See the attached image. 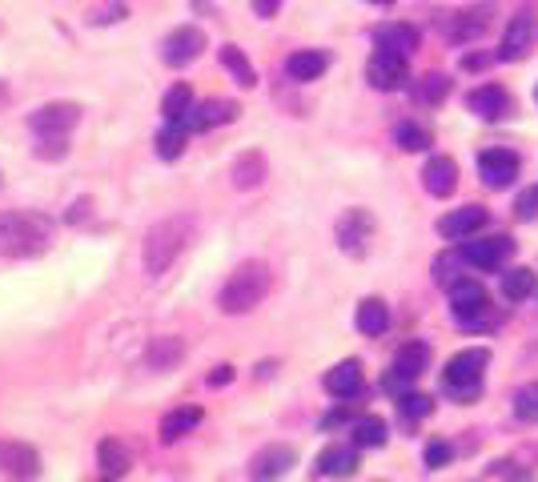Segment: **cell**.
<instances>
[{
	"label": "cell",
	"instance_id": "36",
	"mask_svg": "<svg viewBox=\"0 0 538 482\" xmlns=\"http://www.w3.org/2000/svg\"><path fill=\"white\" fill-rule=\"evenodd\" d=\"M430 410H434V398H430V394H418V390L398 394V414H402V422H422V418H430Z\"/></svg>",
	"mask_w": 538,
	"mask_h": 482
},
{
	"label": "cell",
	"instance_id": "33",
	"mask_svg": "<svg viewBox=\"0 0 538 482\" xmlns=\"http://www.w3.org/2000/svg\"><path fill=\"white\" fill-rule=\"evenodd\" d=\"M414 97H418L422 105L446 101V97H450V77H446V73H426V77L414 85Z\"/></svg>",
	"mask_w": 538,
	"mask_h": 482
},
{
	"label": "cell",
	"instance_id": "8",
	"mask_svg": "<svg viewBox=\"0 0 538 482\" xmlns=\"http://www.w3.org/2000/svg\"><path fill=\"white\" fill-rule=\"evenodd\" d=\"M426 370H430V346H426V342H406V346H398V354H394V362H390L386 390L406 394V386H410L414 378H422Z\"/></svg>",
	"mask_w": 538,
	"mask_h": 482
},
{
	"label": "cell",
	"instance_id": "9",
	"mask_svg": "<svg viewBox=\"0 0 538 482\" xmlns=\"http://www.w3.org/2000/svg\"><path fill=\"white\" fill-rule=\"evenodd\" d=\"M294 466H298V450H294V446L269 442V446H261V450L249 458V478H253V482H278V478H286Z\"/></svg>",
	"mask_w": 538,
	"mask_h": 482
},
{
	"label": "cell",
	"instance_id": "40",
	"mask_svg": "<svg viewBox=\"0 0 538 482\" xmlns=\"http://www.w3.org/2000/svg\"><path fill=\"white\" fill-rule=\"evenodd\" d=\"M514 217L518 221H534L538 217V185H530V189H522L514 197Z\"/></svg>",
	"mask_w": 538,
	"mask_h": 482
},
{
	"label": "cell",
	"instance_id": "10",
	"mask_svg": "<svg viewBox=\"0 0 538 482\" xmlns=\"http://www.w3.org/2000/svg\"><path fill=\"white\" fill-rule=\"evenodd\" d=\"M41 474V454L29 442L0 438V478L9 482H33Z\"/></svg>",
	"mask_w": 538,
	"mask_h": 482
},
{
	"label": "cell",
	"instance_id": "26",
	"mask_svg": "<svg viewBox=\"0 0 538 482\" xmlns=\"http://www.w3.org/2000/svg\"><path fill=\"white\" fill-rule=\"evenodd\" d=\"M350 434H354V446H358V450H378V446H386V438H390L386 418H378V414H362V418H354Z\"/></svg>",
	"mask_w": 538,
	"mask_h": 482
},
{
	"label": "cell",
	"instance_id": "34",
	"mask_svg": "<svg viewBox=\"0 0 538 482\" xmlns=\"http://www.w3.org/2000/svg\"><path fill=\"white\" fill-rule=\"evenodd\" d=\"M189 109H193V93H189V85H173V89L161 97V113H165V121H185Z\"/></svg>",
	"mask_w": 538,
	"mask_h": 482
},
{
	"label": "cell",
	"instance_id": "21",
	"mask_svg": "<svg viewBox=\"0 0 538 482\" xmlns=\"http://www.w3.org/2000/svg\"><path fill=\"white\" fill-rule=\"evenodd\" d=\"M314 470L322 474V478H346V474H354L358 470V446L350 442H334V446H326L322 454H318V462H314Z\"/></svg>",
	"mask_w": 538,
	"mask_h": 482
},
{
	"label": "cell",
	"instance_id": "6",
	"mask_svg": "<svg viewBox=\"0 0 538 482\" xmlns=\"http://www.w3.org/2000/svg\"><path fill=\"white\" fill-rule=\"evenodd\" d=\"M77 121H81V105H73V101H49V105H41L29 117V129L41 141H69V133L77 129Z\"/></svg>",
	"mask_w": 538,
	"mask_h": 482
},
{
	"label": "cell",
	"instance_id": "18",
	"mask_svg": "<svg viewBox=\"0 0 538 482\" xmlns=\"http://www.w3.org/2000/svg\"><path fill=\"white\" fill-rule=\"evenodd\" d=\"M374 45H378L382 53H398V57H406V61H410V53L418 49V29H414V25H406V21L378 25V29H374Z\"/></svg>",
	"mask_w": 538,
	"mask_h": 482
},
{
	"label": "cell",
	"instance_id": "15",
	"mask_svg": "<svg viewBox=\"0 0 538 482\" xmlns=\"http://www.w3.org/2000/svg\"><path fill=\"white\" fill-rule=\"evenodd\" d=\"M201 49H205V33L201 29H193V25H181V29H173L169 37H165V65H173V69H185V65H193L197 57H201Z\"/></svg>",
	"mask_w": 538,
	"mask_h": 482
},
{
	"label": "cell",
	"instance_id": "16",
	"mask_svg": "<svg viewBox=\"0 0 538 482\" xmlns=\"http://www.w3.org/2000/svg\"><path fill=\"white\" fill-rule=\"evenodd\" d=\"M486 221H490V213H486L482 205H462V209H450L446 217H438V233H442L446 241H466V237H474Z\"/></svg>",
	"mask_w": 538,
	"mask_h": 482
},
{
	"label": "cell",
	"instance_id": "3",
	"mask_svg": "<svg viewBox=\"0 0 538 482\" xmlns=\"http://www.w3.org/2000/svg\"><path fill=\"white\" fill-rule=\"evenodd\" d=\"M269 290H274V270H269L265 262H241V266L225 278V286H221V294H217V306H221V314H229V318L253 314V310L269 298Z\"/></svg>",
	"mask_w": 538,
	"mask_h": 482
},
{
	"label": "cell",
	"instance_id": "41",
	"mask_svg": "<svg viewBox=\"0 0 538 482\" xmlns=\"http://www.w3.org/2000/svg\"><path fill=\"white\" fill-rule=\"evenodd\" d=\"M450 454H454V450H450V442H442V438L426 442V466H434V470H438V466H446V462H450Z\"/></svg>",
	"mask_w": 538,
	"mask_h": 482
},
{
	"label": "cell",
	"instance_id": "17",
	"mask_svg": "<svg viewBox=\"0 0 538 482\" xmlns=\"http://www.w3.org/2000/svg\"><path fill=\"white\" fill-rule=\"evenodd\" d=\"M466 109L478 113L482 121H502V117H510V93L502 85H478V89H470Z\"/></svg>",
	"mask_w": 538,
	"mask_h": 482
},
{
	"label": "cell",
	"instance_id": "7",
	"mask_svg": "<svg viewBox=\"0 0 538 482\" xmlns=\"http://www.w3.org/2000/svg\"><path fill=\"white\" fill-rule=\"evenodd\" d=\"M450 314L462 322V326H482L486 314H490V294L482 282L474 278H462L450 286Z\"/></svg>",
	"mask_w": 538,
	"mask_h": 482
},
{
	"label": "cell",
	"instance_id": "44",
	"mask_svg": "<svg viewBox=\"0 0 538 482\" xmlns=\"http://www.w3.org/2000/svg\"><path fill=\"white\" fill-rule=\"evenodd\" d=\"M85 217H89V201H73V205H69V221L77 225V221H85Z\"/></svg>",
	"mask_w": 538,
	"mask_h": 482
},
{
	"label": "cell",
	"instance_id": "29",
	"mask_svg": "<svg viewBox=\"0 0 538 482\" xmlns=\"http://www.w3.org/2000/svg\"><path fill=\"white\" fill-rule=\"evenodd\" d=\"M462 278H470V262L462 258V250H450V254H442L438 262H434V282L438 286H454V282H462Z\"/></svg>",
	"mask_w": 538,
	"mask_h": 482
},
{
	"label": "cell",
	"instance_id": "2",
	"mask_svg": "<svg viewBox=\"0 0 538 482\" xmlns=\"http://www.w3.org/2000/svg\"><path fill=\"white\" fill-rule=\"evenodd\" d=\"M193 233H197V221L193 217H185V213H173V217H165V221H157L149 233H145V241H141V258H145V270L153 274V278H161L185 250H189V241H193Z\"/></svg>",
	"mask_w": 538,
	"mask_h": 482
},
{
	"label": "cell",
	"instance_id": "30",
	"mask_svg": "<svg viewBox=\"0 0 538 482\" xmlns=\"http://www.w3.org/2000/svg\"><path fill=\"white\" fill-rule=\"evenodd\" d=\"M221 65L237 77V85H241V89H253V85H257V73H253L249 57H245L237 45H221Z\"/></svg>",
	"mask_w": 538,
	"mask_h": 482
},
{
	"label": "cell",
	"instance_id": "42",
	"mask_svg": "<svg viewBox=\"0 0 538 482\" xmlns=\"http://www.w3.org/2000/svg\"><path fill=\"white\" fill-rule=\"evenodd\" d=\"M278 9H282V0H253V13H257L261 21H269V17H278Z\"/></svg>",
	"mask_w": 538,
	"mask_h": 482
},
{
	"label": "cell",
	"instance_id": "35",
	"mask_svg": "<svg viewBox=\"0 0 538 482\" xmlns=\"http://www.w3.org/2000/svg\"><path fill=\"white\" fill-rule=\"evenodd\" d=\"M534 294V270H506L502 274V298L506 302H522Z\"/></svg>",
	"mask_w": 538,
	"mask_h": 482
},
{
	"label": "cell",
	"instance_id": "39",
	"mask_svg": "<svg viewBox=\"0 0 538 482\" xmlns=\"http://www.w3.org/2000/svg\"><path fill=\"white\" fill-rule=\"evenodd\" d=\"M482 29H486V9L454 17V41H474V37H482Z\"/></svg>",
	"mask_w": 538,
	"mask_h": 482
},
{
	"label": "cell",
	"instance_id": "13",
	"mask_svg": "<svg viewBox=\"0 0 538 482\" xmlns=\"http://www.w3.org/2000/svg\"><path fill=\"white\" fill-rule=\"evenodd\" d=\"M518 169H522V161H518L514 149H486V153L478 157V177H482L486 189H506V185H514V181H518Z\"/></svg>",
	"mask_w": 538,
	"mask_h": 482
},
{
	"label": "cell",
	"instance_id": "4",
	"mask_svg": "<svg viewBox=\"0 0 538 482\" xmlns=\"http://www.w3.org/2000/svg\"><path fill=\"white\" fill-rule=\"evenodd\" d=\"M486 366H490V350H486V346H470V350H458V354L446 362V370H442L446 394H450V398H466V402H470V398H478Z\"/></svg>",
	"mask_w": 538,
	"mask_h": 482
},
{
	"label": "cell",
	"instance_id": "28",
	"mask_svg": "<svg viewBox=\"0 0 538 482\" xmlns=\"http://www.w3.org/2000/svg\"><path fill=\"white\" fill-rule=\"evenodd\" d=\"M261 177H265V157L261 153H241L233 161V185L237 189H257Z\"/></svg>",
	"mask_w": 538,
	"mask_h": 482
},
{
	"label": "cell",
	"instance_id": "43",
	"mask_svg": "<svg viewBox=\"0 0 538 482\" xmlns=\"http://www.w3.org/2000/svg\"><path fill=\"white\" fill-rule=\"evenodd\" d=\"M486 65H490V57H482V53H466V57H462V69H466V73H470V69L478 73V69H486Z\"/></svg>",
	"mask_w": 538,
	"mask_h": 482
},
{
	"label": "cell",
	"instance_id": "46",
	"mask_svg": "<svg viewBox=\"0 0 538 482\" xmlns=\"http://www.w3.org/2000/svg\"><path fill=\"white\" fill-rule=\"evenodd\" d=\"M370 5H394V0H370Z\"/></svg>",
	"mask_w": 538,
	"mask_h": 482
},
{
	"label": "cell",
	"instance_id": "27",
	"mask_svg": "<svg viewBox=\"0 0 538 482\" xmlns=\"http://www.w3.org/2000/svg\"><path fill=\"white\" fill-rule=\"evenodd\" d=\"M97 466L105 470V478H121V474L133 466V454L125 450V442H117V438H105V442L97 446Z\"/></svg>",
	"mask_w": 538,
	"mask_h": 482
},
{
	"label": "cell",
	"instance_id": "14",
	"mask_svg": "<svg viewBox=\"0 0 538 482\" xmlns=\"http://www.w3.org/2000/svg\"><path fill=\"white\" fill-rule=\"evenodd\" d=\"M534 41H538V21H534L530 13H518V17H510V25L502 29V49H498V57H502V61H522V57L534 49Z\"/></svg>",
	"mask_w": 538,
	"mask_h": 482
},
{
	"label": "cell",
	"instance_id": "31",
	"mask_svg": "<svg viewBox=\"0 0 538 482\" xmlns=\"http://www.w3.org/2000/svg\"><path fill=\"white\" fill-rule=\"evenodd\" d=\"M394 141H398V149H406V153H422V149H430V145H434L430 129H426V125H418V121H402V125L394 129Z\"/></svg>",
	"mask_w": 538,
	"mask_h": 482
},
{
	"label": "cell",
	"instance_id": "22",
	"mask_svg": "<svg viewBox=\"0 0 538 482\" xmlns=\"http://www.w3.org/2000/svg\"><path fill=\"white\" fill-rule=\"evenodd\" d=\"M422 185L430 197H450L458 189V165L454 157H430L422 169Z\"/></svg>",
	"mask_w": 538,
	"mask_h": 482
},
{
	"label": "cell",
	"instance_id": "48",
	"mask_svg": "<svg viewBox=\"0 0 538 482\" xmlns=\"http://www.w3.org/2000/svg\"><path fill=\"white\" fill-rule=\"evenodd\" d=\"M534 97H538V93H534Z\"/></svg>",
	"mask_w": 538,
	"mask_h": 482
},
{
	"label": "cell",
	"instance_id": "11",
	"mask_svg": "<svg viewBox=\"0 0 538 482\" xmlns=\"http://www.w3.org/2000/svg\"><path fill=\"white\" fill-rule=\"evenodd\" d=\"M370 241H374V217L366 209H346L338 217V246H342V254L366 258Z\"/></svg>",
	"mask_w": 538,
	"mask_h": 482
},
{
	"label": "cell",
	"instance_id": "19",
	"mask_svg": "<svg viewBox=\"0 0 538 482\" xmlns=\"http://www.w3.org/2000/svg\"><path fill=\"white\" fill-rule=\"evenodd\" d=\"M237 117V105L233 101H221V97H213V101H201V105H193L189 109V117H185V129L193 133H205V129H217V125H229Z\"/></svg>",
	"mask_w": 538,
	"mask_h": 482
},
{
	"label": "cell",
	"instance_id": "47",
	"mask_svg": "<svg viewBox=\"0 0 538 482\" xmlns=\"http://www.w3.org/2000/svg\"><path fill=\"white\" fill-rule=\"evenodd\" d=\"M105 482H113V478H105Z\"/></svg>",
	"mask_w": 538,
	"mask_h": 482
},
{
	"label": "cell",
	"instance_id": "25",
	"mask_svg": "<svg viewBox=\"0 0 538 482\" xmlns=\"http://www.w3.org/2000/svg\"><path fill=\"white\" fill-rule=\"evenodd\" d=\"M354 326H358L366 338L386 334V326H390V310H386V302H382V298H362V302H358V314H354Z\"/></svg>",
	"mask_w": 538,
	"mask_h": 482
},
{
	"label": "cell",
	"instance_id": "5",
	"mask_svg": "<svg viewBox=\"0 0 538 482\" xmlns=\"http://www.w3.org/2000/svg\"><path fill=\"white\" fill-rule=\"evenodd\" d=\"M458 250H462V258L470 262V270L494 274V270H502V266L514 258V237H506V233H494V237H466Z\"/></svg>",
	"mask_w": 538,
	"mask_h": 482
},
{
	"label": "cell",
	"instance_id": "37",
	"mask_svg": "<svg viewBox=\"0 0 538 482\" xmlns=\"http://www.w3.org/2000/svg\"><path fill=\"white\" fill-rule=\"evenodd\" d=\"M510 406H514V418L518 422H538V382H526V386H518L514 390V398H510Z\"/></svg>",
	"mask_w": 538,
	"mask_h": 482
},
{
	"label": "cell",
	"instance_id": "20",
	"mask_svg": "<svg viewBox=\"0 0 538 482\" xmlns=\"http://www.w3.org/2000/svg\"><path fill=\"white\" fill-rule=\"evenodd\" d=\"M322 386H326V390H330L334 398H358V394H362V386H366V374H362V362H354V358L338 362L334 370H326Z\"/></svg>",
	"mask_w": 538,
	"mask_h": 482
},
{
	"label": "cell",
	"instance_id": "1",
	"mask_svg": "<svg viewBox=\"0 0 538 482\" xmlns=\"http://www.w3.org/2000/svg\"><path fill=\"white\" fill-rule=\"evenodd\" d=\"M53 217L37 213V209H0V258L9 262H25V258H41L53 246Z\"/></svg>",
	"mask_w": 538,
	"mask_h": 482
},
{
	"label": "cell",
	"instance_id": "12",
	"mask_svg": "<svg viewBox=\"0 0 538 482\" xmlns=\"http://www.w3.org/2000/svg\"><path fill=\"white\" fill-rule=\"evenodd\" d=\"M366 81L374 85V89H382V93H394V89H406V81H410V65H406V57H398V53H374L370 61H366Z\"/></svg>",
	"mask_w": 538,
	"mask_h": 482
},
{
	"label": "cell",
	"instance_id": "32",
	"mask_svg": "<svg viewBox=\"0 0 538 482\" xmlns=\"http://www.w3.org/2000/svg\"><path fill=\"white\" fill-rule=\"evenodd\" d=\"M185 137H189L185 121H165V129L157 133V153H161L165 161L181 157V153H185Z\"/></svg>",
	"mask_w": 538,
	"mask_h": 482
},
{
	"label": "cell",
	"instance_id": "24",
	"mask_svg": "<svg viewBox=\"0 0 538 482\" xmlns=\"http://www.w3.org/2000/svg\"><path fill=\"white\" fill-rule=\"evenodd\" d=\"M326 69H330V57H326L322 49H302V53H294V57L286 61L290 81H318Z\"/></svg>",
	"mask_w": 538,
	"mask_h": 482
},
{
	"label": "cell",
	"instance_id": "23",
	"mask_svg": "<svg viewBox=\"0 0 538 482\" xmlns=\"http://www.w3.org/2000/svg\"><path fill=\"white\" fill-rule=\"evenodd\" d=\"M201 418H205L201 406H177V410H169V414L161 418V442H177V438L193 434V430L201 426Z\"/></svg>",
	"mask_w": 538,
	"mask_h": 482
},
{
	"label": "cell",
	"instance_id": "45",
	"mask_svg": "<svg viewBox=\"0 0 538 482\" xmlns=\"http://www.w3.org/2000/svg\"><path fill=\"white\" fill-rule=\"evenodd\" d=\"M233 378V366H217L213 374H209V386H225Z\"/></svg>",
	"mask_w": 538,
	"mask_h": 482
},
{
	"label": "cell",
	"instance_id": "38",
	"mask_svg": "<svg viewBox=\"0 0 538 482\" xmlns=\"http://www.w3.org/2000/svg\"><path fill=\"white\" fill-rule=\"evenodd\" d=\"M181 358H185V346H181L177 338H157L153 350H149V366H153V370H169V366L181 362Z\"/></svg>",
	"mask_w": 538,
	"mask_h": 482
}]
</instances>
